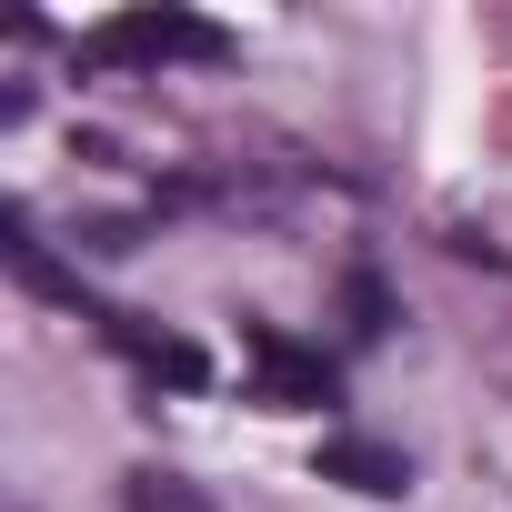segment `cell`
I'll return each instance as SVG.
<instances>
[{
    "instance_id": "obj_1",
    "label": "cell",
    "mask_w": 512,
    "mask_h": 512,
    "mask_svg": "<svg viewBox=\"0 0 512 512\" xmlns=\"http://www.w3.org/2000/svg\"><path fill=\"white\" fill-rule=\"evenodd\" d=\"M231 31L201 21V11H121L81 41V61H221Z\"/></svg>"
},
{
    "instance_id": "obj_2",
    "label": "cell",
    "mask_w": 512,
    "mask_h": 512,
    "mask_svg": "<svg viewBox=\"0 0 512 512\" xmlns=\"http://www.w3.org/2000/svg\"><path fill=\"white\" fill-rule=\"evenodd\" d=\"M251 372H262V402H272V412H312V402H332V362L302 352V342H282V332H251Z\"/></svg>"
},
{
    "instance_id": "obj_3",
    "label": "cell",
    "mask_w": 512,
    "mask_h": 512,
    "mask_svg": "<svg viewBox=\"0 0 512 512\" xmlns=\"http://www.w3.org/2000/svg\"><path fill=\"white\" fill-rule=\"evenodd\" d=\"M322 482H352V492L392 502V492L412 482V462H402V452H382V442H322Z\"/></svg>"
},
{
    "instance_id": "obj_4",
    "label": "cell",
    "mask_w": 512,
    "mask_h": 512,
    "mask_svg": "<svg viewBox=\"0 0 512 512\" xmlns=\"http://www.w3.org/2000/svg\"><path fill=\"white\" fill-rule=\"evenodd\" d=\"M111 342L121 352H141L161 382H181V392H201L211 382V362H201V342H171V332H141V322H111Z\"/></svg>"
},
{
    "instance_id": "obj_5",
    "label": "cell",
    "mask_w": 512,
    "mask_h": 512,
    "mask_svg": "<svg viewBox=\"0 0 512 512\" xmlns=\"http://www.w3.org/2000/svg\"><path fill=\"white\" fill-rule=\"evenodd\" d=\"M121 512H221L201 482H181V472H131L121 482Z\"/></svg>"
}]
</instances>
